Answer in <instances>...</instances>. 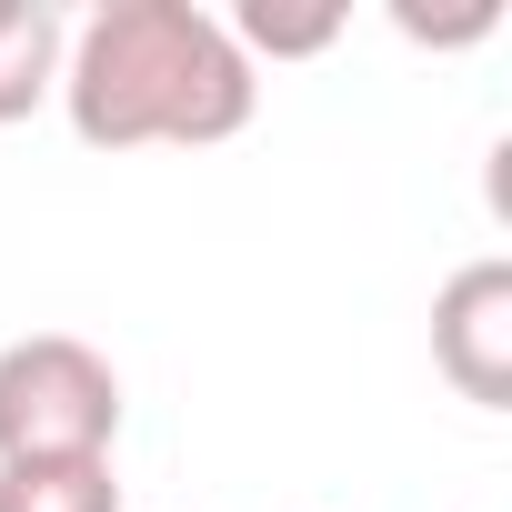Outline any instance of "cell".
Wrapping results in <instances>:
<instances>
[{"mask_svg":"<svg viewBox=\"0 0 512 512\" xmlns=\"http://www.w3.org/2000/svg\"><path fill=\"white\" fill-rule=\"evenodd\" d=\"M61 111L91 151H211L251 131L262 71L201 0H101L71 21Z\"/></svg>","mask_w":512,"mask_h":512,"instance_id":"6da1fadb","label":"cell"},{"mask_svg":"<svg viewBox=\"0 0 512 512\" xmlns=\"http://www.w3.org/2000/svg\"><path fill=\"white\" fill-rule=\"evenodd\" d=\"M121 372L81 332L0 342V462H111Z\"/></svg>","mask_w":512,"mask_h":512,"instance_id":"7a4b0ae2","label":"cell"},{"mask_svg":"<svg viewBox=\"0 0 512 512\" xmlns=\"http://www.w3.org/2000/svg\"><path fill=\"white\" fill-rule=\"evenodd\" d=\"M432 372L482 402V412H512V262L482 251L462 262L442 292H432Z\"/></svg>","mask_w":512,"mask_h":512,"instance_id":"3957f363","label":"cell"},{"mask_svg":"<svg viewBox=\"0 0 512 512\" xmlns=\"http://www.w3.org/2000/svg\"><path fill=\"white\" fill-rule=\"evenodd\" d=\"M61 51H71L61 0H0V131L61 101Z\"/></svg>","mask_w":512,"mask_h":512,"instance_id":"277c9868","label":"cell"},{"mask_svg":"<svg viewBox=\"0 0 512 512\" xmlns=\"http://www.w3.org/2000/svg\"><path fill=\"white\" fill-rule=\"evenodd\" d=\"M221 31L241 41L251 71H262V61H322V51L352 31V11H342V0H241Z\"/></svg>","mask_w":512,"mask_h":512,"instance_id":"5b68a950","label":"cell"},{"mask_svg":"<svg viewBox=\"0 0 512 512\" xmlns=\"http://www.w3.org/2000/svg\"><path fill=\"white\" fill-rule=\"evenodd\" d=\"M0 512H121L111 462H0Z\"/></svg>","mask_w":512,"mask_h":512,"instance_id":"8992f818","label":"cell"},{"mask_svg":"<svg viewBox=\"0 0 512 512\" xmlns=\"http://www.w3.org/2000/svg\"><path fill=\"white\" fill-rule=\"evenodd\" d=\"M392 31L402 41H432V51H462V41L502 31V0H472V11H402V0H392Z\"/></svg>","mask_w":512,"mask_h":512,"instance_id":"52a82bcc","label":"cell"}]
</instances>
